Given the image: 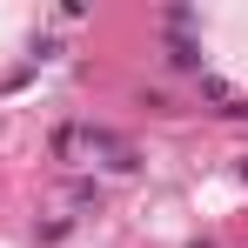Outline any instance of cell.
Masks as SVG:
<instances>
[{"instance_id": "6da1fadb", "label": "cell", "mask_w": 248, "mask_h": 248, "mask_svg": "<svg viewBox=\"0 0 248 248\" xmlns=\"http://www.w3.org/2000/svg\"><path fill=\"white\" fill-rule=\"evenodd\" d=\"M168 67H195L202 74V47L195 41H168Z\"/></svg>"}]
</instances>
